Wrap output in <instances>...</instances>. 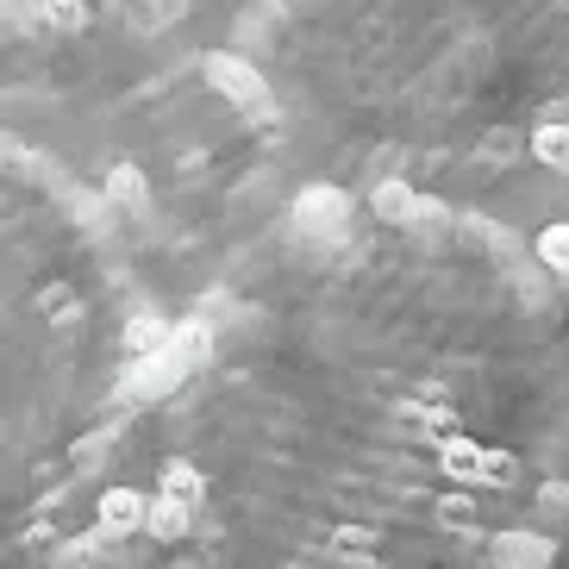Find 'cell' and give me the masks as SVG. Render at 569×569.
<instances>
[{
  "label": "cell",
  "mask_w": 569,
  "mask_h": 569,
  "mask_svg": "<svg viewBox=\"0 0 569 569\" xmlns=\"http://www.w3.org/2000/svg\"><path fill=\"white\" fill-rule=\"evenodd\" d=\"M532 157L551 163V169H569V126L563 119H545V126L532 132Z\"/></svg>",
  "instance_id": "cell-10"
},
{
  "label": "cell",
  "mask_w": 569,
  "mask_h": 569,
  "mask_svg": "<svg viewBox=\"0 0 569 569\" xmlns=\"http://www.w3.org/2000/svg\"><path fill=\"white\" fill-rule=\"evenodd\" d=\"M44 19H57V26H63V32H76V26H82V0H44Z\"/></svg>",
  "instance_id": "cell-15"
},
{
  "label": "cell",
  "mask_w": 569,
  "mask_h": 569,
  "mask_svg": "<svg viewBox=\"0 0 569 569\" xmlns=\"http://www.w3.org/2000/svg\"><path fill=\"white\" fill-rule=\"evenodd\" d=\"M538 263L557 269V276H569V226L563 219H551V226L538 232Z\"/></svg>",
  "instance_id": "cell-14"
},
{
  "label": "cell",
  "mask_w": 569,
  "mask_h": 569,
  "mask_svg": "<svg viewBox=\"0 0 569 569\" xmlns=\"http://www.w3.org/2000/svg\"><path fill=\"white\" fill-rule=\"evenodd\" d=\"M163 351L176 357L182 369L207 363V357H213V326H207V319H169V345Z\"/></svg>",
  "instance_id": "cell-5"
},
{
  "label": "cell",
  "mask_w": 569,
  "mask_h": 569,
  "mask_svg": "<svg viewBox=\"0 0 569 569\" xmlns=\"http://www.w3.org/2000/svg\"><path fill=\"white\" fill-rule=\"evenodd\" d=\"M201 76H207V88H219V94H226V101H238L244 113H257V119H276V101H269L263 76H257L251 63H238V57L213 51V57L201 63Z\"/></svg>",
  "instance_id": "cell-1"
},
{
  "label": "cell",
  "mask_w": 569,
  "mask_h": 569,
  "mask_svg": "<svg viewBox=\"0 0 569 569\" xmlns=\"http://www.w3.org/2000/svg\"><path fill=\"white\" fill-rule=\"evenodd\" d=\"M307 232H326L338 238L345 232V219H351V194H338V188H301V201H295Z\"/></svg>",
  "instance_id": "cell-2"
},
{
  "label": "cell",
  "mask_w": 569,
  "mask_h": 569,
  "mask_svg": "<svg viewBox=\"0 0 569 569\" xmlns=\"http://www.w3.org/2000/svg\"><path fill=\"white\" fill-rule=\"evenodd\" d=\"M188 526H194V513H188V507H176V501H151V513H144V532L169 538V545H176V538H188Z\"/></svg>",
  "instance_id": "cell-12"
},
{
  "label": "cell",
  "mask_w": 569,
  "mask_h": 569,
  "mask_svg": "<svg viewBox=\"0 0 569 569\" xmlns=\"http://www.w3.org/2000/svg\"><path fill=\"white\" fill-rule=\"evenodd\" d=\"M182 376H188V369L176 363L169 351H151V357H138V363H132V376H126V395H138V401H157V395H169Z\"/></svg>",
  "instance_id": "cell-3"
},
{
  "label": "cell",
  "mask_w": 569,
  "mask_h": 569,
  "mask_svg": "<svg viewBox=\"0 0 569 569\" xmlns=\"http://www.w3.org/2000/svg\"><path fill=\"white\" fill-rule=\"evenodd\" d=\"M144 513H151V501L138 495V488H107L101 495V532L107 538H126L144 526Z\"/></svg>",
  "instance_id": "cell-4"
},
{
  "label": "cell",
  "mask_w": 569,
  "mask_h": 569,
  "mask_svg": "<svg viewBox=\"0 0 569 569\" xmlns=\"http://www.w3.org/2000/svg\"><path fill=\"white\" fill-rule=\"evenodd\" d=\"M169 345V319L163 313H138L132 326H126V351L132 357H151V351H163Z\"/></svg>",
  "instance_id": "cell-8"
},
{
  "label": "cell",
  "mask_w": 569,
  "mask_h": 569,
  "mask_svg": "<svg viewBox=\"0 0 569 569\" xmlns=\"http://www.w3.org/2000/svg\"><path fill=\"white\" fill-rule=\"evenodd\" d=\"M107 201H113V207H144V201H151V182H144V169L119 163L113 176H107Z\"/></svg>",
  "instance_id": "cell-9"
},
{
  "label": "cell",
  "mask_w": 569,
  "mask_h": 569,
  "mask_svg": "<svg viewBox=\"0 0 569 569\" xmlns=\"http://www.w3.org/2000/svg\"><path fill=\"white\" fill-rule=\"evenodd\" d=\"M538 507H545V513H569V488L563 482H545V488H538Z\"/></svg>",
  "instance_id": "cell-16"
},
{
  "label": "cell",
  "mask_w": 569,
  "mask_h": 569,
  "mask_svg": "<svg viewBox=\"0 0 569 569\" xmlns=\"http://www.w3.org/2000/svg\"><path fill=\"white\" fill-rule=\"evenodd\" d=\"M482 151H488V157H501V163H507V157L519 151V138H513V132H488V138H482Z\"/></svg>",
  "instance_id": "cell-17"
},
{
  "label": "cell",
  "mask_w": 569,
  "mask_h": 569,
  "mask_svg": "<svg viewBox=\"0 0 569 569\" xmlns=\"http://www.w3.org/2000/svg\"><path fill=\"white\" fill-rule=\"evenodd\" d=\"M163 501L188 507V513H201L207 501V476L194 463H163Z\"/></svg>",
  "instance_id": "cell-7"
},
{
  "label": "cell",
  "mask_w": 569,
  "mask_h": 569,
  "mask_svg": "<svg viewBox=\"0 0 569 569\" xmlns=\"http://www.w3.org/2000/svg\"><path fill=\"white\" fill-rule=\"evenodd\" d=\"M501 563H513V569H545V563H551V545H538V538H526V532H507V538H501Z\"/></svg>",
  "instance_id": "cell-13"
},
{
  "label": "cell",
  "mask_w": 569,
  "mask_h": 569,
  "mask_svg": "<svg viewBox=\"0 0 569 569\" xmlns=\"http://www.w3.org/2000/svg\"><path fill=\"white\" fill-rule=\"evenodd\" d=\"M438 457H445V469H451L457 482H482V451H476V445H469V438H445V445H438Z\"/></svg>",
  "instance_id": "cell-11"
},
{
  "label": "cell",
  "mask_w": 569,
  "mask_h": 569,
  "mask_svg": "<svg viewBox=\"0 0 569 569\" xmlns=\"http://www.w3.org/2000/svg\"><path fill=\"white\" fill-rule=\"evenodd\" d=\"M369 207H376V219H388V226H419V194L407 182H376V194H369Z\"/></svg>",
  "instance_id": "cell-6"
}]
</instances>
